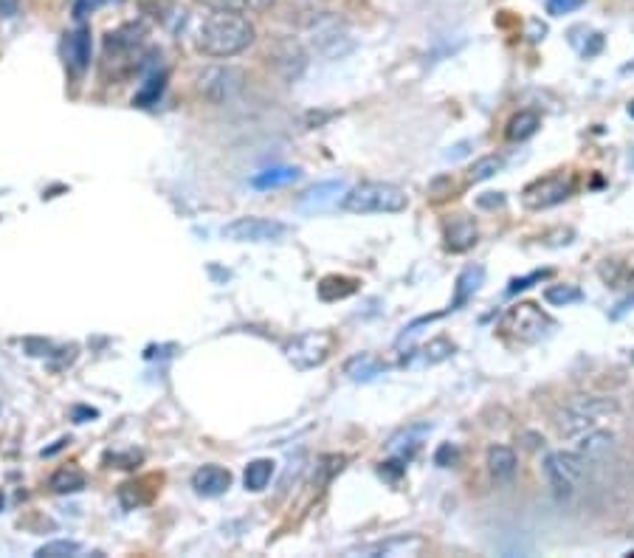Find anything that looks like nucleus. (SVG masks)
Listing matches in <instances>:
<instances>
[{"label":"nucleus","instance_id":"18","mask_svg":"<svg viewBox=\"0 0 634 558\" xmlns=\"http://www.w3.org/2000/svg\"><path fill=\"white\" fill-rule=\"evenodd\" d=\"M274 62H277V68L285 74L288 79H296L302 74V68H305V51L296 46V43H279L277 51H274Z\"/></svg>","mask_w":634,"mask_h":558},{"label":"nucleus","instance_id":"12","mask_svg":"<svg viewBox=\"0 0 634 558\" xmlns=\"http://www.w3.org/2000/svg\"><path fill=\"white\" fill-rule=\"evenodd\" d=\"M344 192H347V184H344V181H325V184H316L299 198V209L308 212V215L310 212H325V209L336 206V203L344 198Z\"/></svg>","mask_w":634,"mask_h":558},{"label":"nucleus","instance_id":"22","mask_svg":"<svg viewBox=\"0 0 634 558\" xmlns=\"http://www.w3.org/2000/svg\"><path fill=\"white\" fill-rule=\"evenodd\" d=\"M612 446H615V434L592 429V432H584V440L578 443V454L587 457V460H598V457L609 454Z\"/></svg>","mask_w":634,"mask_h":558},{"label":"nucleus","instance_id":"11","mask_svg":"<svg viewBox=\"0 0 634 558\" xmlns=\"http://www.w3.org/2000/svg\"><path fill=\"white\" fill-rule=\"evenodd\" d=\"M192 488H195V494L209 496V499L223 496L232 488V471L223 465H203L192 474Z\"/></svg>","mask_w":634,"mask_h":558},{"label":"nucleus","instance_id":"32","mask_svg":"<svg viewBox=\"0 0 634 558\" xmlns=\"http://www.w3.org/2000/svg\"><path fill=\"white\" fill-rule=\"evenodd\" d=\"M584 3H587V0H547L544 6H547V15L550 17H564L578 12Z\"/></svg>","mask_w":634,"mask_h":558},{"label":"nucleus","instance_id":"4","mask_svg":"<svg viewBox=\"0 0 634 558\" xmlns=\"http://www.w3.org/2000/svg\"><path fill=\"white\" fill-rule=\"evenodd\" d=\"M587 463V457H581L578 451H553L544 457V477L558 499H570L575 494V485L587 474Z\"/></svg>","mask_w":634,"mask_h":558},{"label":"nucleus","instance_id":"5","mask_svg":"<svg viewBox=\"0 0 634 558\" xmlns=\"http://www.w3.org/2000/svg\"><path fill=\"white\" fill-rule=\"evenodd\" d=\"M499 327L516 341H522V344H536V341H542L544 336L550 333L553 319H550L539 305H533V302H519V305H513V308L502 316Z\"/></svg>","mask_w":634,"mask_h":558},{"label":"nucleus","instance_id":"26","mask_svg":"<svg viewBox=\"0 0 634 558\" xmlns=\"http://www.w3.org/2000/svg\"><path fill=\"white\" fill-rule=\"evenodd\" d=\"M420 547H423V542L418 536H401V539H389V542L378 544L375 550H370V556H406V553H415Z\"/></svg>","mask_w":634,"mask_h":558},{"label":"nucleus","instance_id":"31","mask_svg":"<svg viewBox=\"0 0 634 558\" xmlns=\"http://www.w3.org/2000/svg\"><path fill=\"white\" fill-rule=\"evenodd\" d=\"M164 82H167V74H164V71H161V74H153V77L147 79L144 91L133 99V105H139V108H150V105H155V102L161 99V93H164Z\"/></svg>","mask_w":634,"mask_h":558},{"label":"nucleus","instance_id":"20","mask_svg":"<svg viewBox=\"0 0 634 558\" xmlns=\"http://www.w3.org/2000/svg\"><path fill=\"white\" fill-rule=\"evenodd\" d=\"M85 485H88V477L77 465H65L51 477V491L54 494H79V491H85Z\"/></svg>","mask_w":634,"mask_h":558},{"label":"nucleus","instance_id":"38","mask_svg":"<svg viewBox=\"0 0 634 558\" xmlns=\"http://www.w3.org/2000/svg\"><path fill=\"white\" fill-rule=\"evenodd\" d=\"M96 415H99V412H96V409H88V406H77V409H74V418H77L79 423H82V418H96Z\"/></svg>","mask_w":634,"mask_h":558},{"label":"nucleus","instance_id":"10","mask_svg":"<svg viewBox=\"0 0 634 558\" xmlns=\"http://www.w3.org/2000/svg\"><path fill=\"white\" fill-rule=\"evenodd\" d=\"M91 54L93 40L88 26H77V29L65 34V40H62V60H65V68L74 77H82L91 68Z\"/></svg>","mask_w":634,"mask_h":558},{"label":"nucleus","instance_id":"23","mask_svg":"<svg viewBox=\"0 0 634 558\" xmlns=\"http://www.w3.org/2000/svg\"><path fill=\"white\" fill-rule=\"evenodd\" d=\"M274 471H277V465L274 460H251L246 465V474H243V482H246V491H254V494H260L268 488V482L274 477Z\"/></svg>","mask_w":634,"mask_h":558},{"label":"nucleus","instance_id":"2","mask_svg":"<svg viewBox=\"0 0 634 558\" xmlns=\"http://www.w3.org/2000/svg\"><path fill=\"white\" fill-rule=\"evenodd\" d=\"M409 195L401 186L387 184V181H367L356 189H347L341 198V209L350 215H398L406 212Z\"/></svg>","mask_w":634,"mask_h":558},{"label":"nucleus","instance_id":"28","mask_svg":"<svg viewBox=\"0 0 634 558\" xmlns=\"http://www.w3.org/2000/svg\"><path fill=\"white\" fill-rule=\"evenodd\" d=\"M544 299H547V305H553V308H567V305L581 302L584 294H581V288H575V285H550V288L544 291Z\"/></svg>","mask_w":634,"mask_h":558},{"label":"nucleus","instance_id":"14","mask_svg":"<svg viewBox=\"0 0 634 558\" xmlns=\"http://www.w3.org/2000/svg\"><path fill=\"white\" fill-rule=\"evenodd\" d=\"M477 240H480V229L471 217H457L446 229V248L451 254H463L468 248L477 246Z\"/></svg>","mask_w":634,"mask_h":558},{"label":"nucleus","instance_id":"9","mask_svg":"<svg viewBox=\"0 0 634 558\" xmlns=\"http://www.w3.org/2000/svg\"><path fill=\"white\" fill-rule=\"evenodd\" d=\"M243 82H246L243 71L232 68V65H209V68H203L198 74V88L215 102L232 99L234 93H240Z\"/></svg>","mask_w":634,"mask_h":558},{"label":"nucleus","instance_id":"25","mask_svg":"<svg viewBox=\"0 0 634 558\" xmlns=\"http://www.w3.org/2000/svg\"><path fill=\"white\" fill-rule=\"evenodd\" d=\"M356 279H344V277H325L322 285H319V296L325 302H336V299H344V296L356 294Z\"/></svg>","mask_w":634,"mask_h":558},{"label":"nucleus","instance_id":"34","mask_svg":"<svg viewBox=\"0 0 634 558\" xmlns=\"http://www.w3.org/2000/svg\"><path fill=\"white\" fill-rule=\"evenodd\" d=\"M434 463L443 465V468H449V465H454V463H457V449H454L451 443H446V446H440V449H437V454H434Z\"/></svg>","mask_w":634,"mask_h":558},{"label":"nucleus","instance_id":"37","mask_svg":"<svg viewBox=\"0 0 634 558\" xmlns=\"http://www.w3.org/2000/svg\"><path fill=\"white\" fill-rule=\"evenodd\" d=\"M494 198H480V206H485V209H494V206H505V195L502 192H491Z\"/></svg>","mask_w":634,"mask_h":558},{"label":"nucleus","instance_id":"16","mask_svg":"<svg viewBox=\"0 0 634 558\" xmlns=\"http://www.w3.org/2000/svg\"><path fill=\"white\" fill-rule=\"evenodd\" d=\"M482 282H485V268L482 265H468L463 274L457 277V288H454V299H451L449 310L463 308L465 302L480 291Z\"/></svg>","mask_w":634,"mask_h":558},{"label":"nucleus","instance_id":"42","mask_svg":"<svg viewBox=\"0 0 634 558\" xmlns=\"http://www.w3.org/2000/svg\"><path fill=\"white\" fill-rule=\"evenodd\" d=\"M3 502H6V499H3V494H0V511H3Z\"/></svg>","mask_w":634,"mask_h":558},{"label":"nucleus","instance_id":"15","mask_svg":"<svg viewBox=\"0 0 634 558\" xmlns=\"http://www.w3.org/2000/svg\"><path fill=\"white\" fill-rule=\"evenodd\" d=\"M384 372H387L384 361H381L378 356H372V353H356V356L344 361V375H347L350 381H361V384H367V381L381 378Z\"/></svg>","mask_w":634,"mask_h":558},{"label":"nucleus","instance_id":"36","mask_svg":"<svg viewBox=\"0 0 634 558\" xmlns=\"http://www.w3.org/2000/svg\"><path fill=\"white\" fill-rule=\"evenodd\" d=\"M20 12V0H0V17H15Z\"/></svg>","mask_w":634,"mask_h":558},{"label":"nucleus","instance_id":"27","mask_svg":"<svg viewBox=\"0 0 634 558\" xmlns=\"http://www.w3.org/2000/svg\"><path fill=\"white\" fill-rule=\"evenodd\" d=\"M502 167H505V161L499 155H482L480 161H474V167L468 170V181L471 184H482V181L494 178L496 172H502Z\"/></svg>","mask_w":634,"mask_h":558},{"label":"nucleus","instance_id":"33","mask_svg":"<svg viewBox=\"0 0 634 558\" xmlns=\"http://www.w3.org/2000/svg\"><path fill=\"white\" fill-rule=\"evenodd\" d=\"M105 3H122V0H77V3H74V17L82 20L85 15H93V12H96L99 6H105Z\"/></svg>","mask_w":634,"mask_h":558},{"label":"nucleus","instance_id":"30","mask_svg":"<svg viewBox=\"0 0 634 558\" xmlns=\"http://www.w3.org/2000/svg\"><path fill=\"white\" fill-rule=\"evenodd\" d=\"M82 553V544L71 542V539H57V542L43 544L34 556L37 558H68V556H79Z\"/></svg>","mask_w":634,"mask_h":558},{"label":"nucleus","instance_id":"19","mask_svg":"<svg viewBox=\"0 0 634 558\" xmlns=\"http://www.w3.org/2000/svg\"><path fill=\"white\" fill-rule=\"evenodd\" d=\"M302 178V172L296 170V167H271V170H263L257 172L248 184L254 186V189H277V186H288V184H296Z\"/></svg>","mask_w":634,"mask_h":558},{"label":"nucleus","instance_id":"17","mask_svg":"<svg viewBox=\"0 0 634 558\" xmlns=\"http://www.w3.org/2000/svg\"><path fill=\"white\" fill-rule=\"evenodd\" d=\"M516 468H519L516 451L508 449V446H491V449H488V471H491V477H494L496 482L513 480Z\"/></svg>","mask_w":634,"mask_h":558},{"label":"nucleus","instance_id":"39","mask_svg":"<svg viewBox=\"0 0 634 558\" xmlns=\"http://www.w3.org/2000/svg\"><path fill=\"white\" fill-rule=\"evenodd\" d=\"M68 443H71V440H68V437H62V440L57 443V446H54V449H43V457H54V454H57L60 449H65Z\"/></svg>","mask_w":634,"mask_h":558},{"label":"nucleus","instance_id":"8","mask_svg":"<svg viewBox=\"0 0 634 558\" xmlns=\"http://www.w3.org/2000/svg\"><path fill=\"white\" fill-rule=\"evenodd\" d=\"M573 195V178L564 175H547L539 178L536 184H530L522 192V203L530 212H542V209H553L558 203H564Z\"/></svg>","mask_w":634,"mask_h":558},{"label":"nucleus","instance_id":"40","mask_svg":"<svg viewBox=\"0 0 634 558\" xmlns=\"http://www.w3.org/2000/svg\"><path fill=\"white\" fill-rule=\"evenodd\" d=\"M465 147H468V141H463V144H457V147H454V153H446V158H463L465 153H468V150H465Z\"/></svg>","mask_w":634,"mask_h":558},{"label":"nucleus","instance_id":"1","mask_svg":"<svg viewBox=\"0 0 634 558\" xmlns=\"http://www.w3.org/2000/svg\"><path fill=\"white\" fill-rule=\"evenodd\" d=\"M254 40H257V29L248 17L232 15V12H215L201 23L195 46L203 57L232 60L237 54H243L248 46H254Z\"/></svg>","mask_w":634,"mask_h":558},{"label":"nucleus","instance_id":"7","mask_svg":"<svg viewBox=\"0 0 634 558\" xmlns=\"http://www.w3.org/2000/svg\"><path fill=\"white\" fill-rule=\"evenodd\" d=\"M330 347H333V336L330 333H322V330H313V333H302L296 336L288 347H285V356L294 364L296 370H313V367H322L330 356Z\"/></svg>","mask_w":634,"mask_h":558},{"label":"nucleus","instance_id":"3","mask_svg":"<svg viewBox=\"0 0 634 558\" xmlns=\"http://www.w3.org/2000/svg\"><path fill=\"white\" fill-rule=\"evenodd\" d=\"M618 415V401L604 395H581L558 412L556 429L564 437H581L584 432L598 429L606 418Z\"/></svg>","mask_w":634,"mask_h":558},{"label":"nucleus","instance_id":"41","mask_svg":"<svg viewBox=\"0 0 634 558\" xmlns=\"http://www.w3.org/2000/svg\"><path fill=\"white\" fill-rule=\"evenodd\" d=\"M629 116H632V119H634V102H632V105H629Z\"/></svg>","mask_w":634,"mask_h":558},{"label":"nucleus","instance_id":"6","mask_svg":"<svg viewBox=\"0 0 634 558\" xmlns=\"http://www.w3.org/2000/svg\"><path fill=\"white\" fill-rule=\"evenodd\" d=\"M220 234L232 243H274L288 234V226L271 220V217H234L232 223H226Z\"/></svg>","mask_w":634,"mask_h":558},{"label":"nucleus","instance_id":"21","mask_svg":"<svg viewBox=\"0 0 634 558\" xmlns=\"http://www.w3.org/2000/svg\"><path fill=\"white\" fill-rule=\"evenodd\" d=\"M201 6L212 12H232V15H254L265 12L274 0H198Z\"/></svg>","mask_w":634,"mask_h":558},{"label":"nucleus","instance_id":"13","mask_svg":"<svg viewBox=\"0 0 634 558\" xmlns=\"http://www.w3.org/2000/svg\"><path fill=\"white\" fill-rule=\"evenodd\" d=\"M432 423H412V426H406V429H401V432H395L392 437H389V443H387V451L389 454H398V457H409L412 451H418L420 449V443L432 434Z\"/></svg>","mask_w":634,"mask_h":558},{"label":"nucleus","instance_id":"29","mask_svg":"<svg viewBox=\"0 0 634 558\" xmlns=\"http://www.w3.org/2000/svg\"><path fill=\"white\" fill-rule=\"evenodd\" d=\"M451 353H454V344H451L446 336H437V339H432L429 344L420 347V364H440V361H446Z\"/></svg>","mask_w":634,"mask_h":558},{"label":"nucleus","instance_id":"24","mask_svg":"<svg viewBox=\"0 0 634 558\" xmlns=\"http://www.w3.org/2000/svg\"><path fill=\"white\" fill-rule=\"evenodd\" d=\"M539 127H542L539 113H533V110H522V113H516L511 122H508L505 136H508V141H527L530 136H536V130H539Z\"/></svg>","mask_w":634,"mask_h":558},{"label":"nucleus","instance_id":"35","mask_svg":"<svg viewBox=\"0 0 634 558\" xmlns=\"http://www.w3.org/2000/svg\"><path fill=\"white\" fill-rule=\"evenodd\" d=\"M547 277V271H536V274H530V277H522V279H513L511 288H508V294H516V291H525L530 288V282H539V279Z\"/></svg>","mask_w":634,"mask_h":558}]
</instances>
